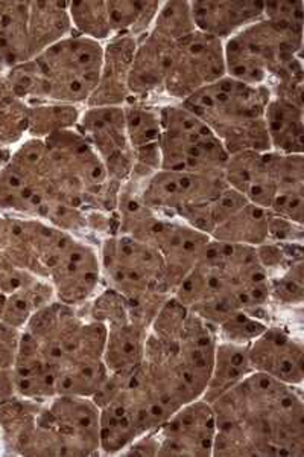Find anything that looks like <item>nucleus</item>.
<instances>
[{
    "instance_id": "20e7f679",
    "label": "nucleus",
    "mask_w": 304,
    "mask_h": 457,
    "mask_svg": "<svg viewBox=\"0 0 304 457\" xmlns=\"http://www.w3.org/2000/svg\"><path fill=\"white\" fill-rule=\"evenodd\" d=\"M271 99L267 86L224 77L209 84L181 104L201 118L219 137L228 156L243 151H271L265 110Z\"/></svg>"
},
{
    "instance_id": "6e6552de",
    "label": "nucleus",
    "mask_w": 304,
    "mask_h": 457,
    "mask_svg": "<svg viewBox=\"0 0 304 457\" xmlns=\"http://www.w3.org/2000/svg\"><path fill=\"white\" fill-rule=\"evenodd\" d=\"M226 75L224 42L204 32H192L174 45L163 92L183 103Z\"/></svg>"
},
{
    "instance_id": "7c9ffc66",
    "label": "nucleus",
    "mask_w": 304,
    "mask_h": 457,
    "mask_svg": "<svg viewBox=\"0 0 304 457\" xmlns=\"http://www.w3.org/2000/svg\"><path fill=\"white\" fill-rule=\"evenodd\" d=\"M263 19L288 31L303 32V2H263Z\"/></svg>"
},
{
    "instance_id": "f257e3e1",
    "label": "nucleus",
    "mask_w": 304,
    "mask_h": 457,
    "mask_svg": "<svg viewBox=\"0 0 304 457\" xmlns=\"http://www.w3.org/2000/svg\"><path fill=\"white\" fill-rule=\"evenodd\" d=\"M217 416L213 456L304 454L303 389L251 372L210 403Z\"/></svg>"
},
{
    "instance_id": "a211bd4d",
    "label": "nucleus",
    "mask_w": 304,
    "mask_h": 457,
    "mask_svg": "<svg viewBox=\"0 0 304 457\" xmlns=\"http://www.w3.org/2000/svg\"><path fill=\"white\" fill-rule=\"evenodd\" d=\"M196 31L226 42L243 28L260 21L263 2H191Z\"/></svg>"
},
{
    "instance_id": "cd10ccee",
    "label": "nucleus",
    "mask_w": 304,
    "mask_h": 457,
    "mask_svg": "<svg viewBox=\"0 0 304 457\" xmlns=\"http://www.w3.org/2000/svg\"><path fill=\"white\" fill-rule=\"evenodd\" d=\"M170 42H178L181 38L196 31L192 17L191 2H165L161 4L154 21L150 28Z\"/></svg>"
},
{
    "instance_id": "dca6fc26",
    "label": "nucleus",
    "mask_w": 304,
    "mask_h": 457,
    "mask_svg": "<svg viewBox=\"0 0 304 457\" xmlns=\"http://www.w3.org/2000/svg\"><path fill=\"white\" fill-rule=\"evenodd\" d=\"M137 37H116L103 46V68L98 86L88 99L87 107H122L131 98L129 71L137 47Z\"/></svg>"
},
{
    "instance_id": "1a4fd4ad",
    "label": "nucleus",
    "mask_w": 304,
    "mask_h": 457,
    "mask_svg": "<svg viewBox=\"0 0 304 457\" xmlns=\"http://www.w3.org/2000/svg\"><path fill=\"white\" fill-rule=\"evenodd\" d=\"M161 2H69L73 32L96 42L150 31Z\"/></svg>"
},
{
    "instance_id": "393cba45",
    "label": "nucleus",
    "mask_w": 304,
    "mask_h": 457,
    "mask_svg": "<svg viewBox=\"0 0 304 457\" xmlns=\"http://www.w3.org/2000/svg\"><path fill=\"white\" fill-rule=\"evenodd\" d=\"M271 211L247 203L211 232L210 238L230 245H259L269 241Z\"/></svg>"
},
{
    "instance_id": "412c9836",
    "label": "nucleus",
    "mask_w": 304,
    "mask_h": 457,
    "mask_svg": "<svg viewBox=\"0 0 304 457\" xmlns=\"http://www.w3.org/2000/svg\"><path fill=\"white\" fill-rule=\"evenodd\" d=\"M29 2H0V71L31 60Z\"/></svg>"
},
{
    "instance_id": "f3484780",
    "label": "nucleus",
    "mask_w": 304,
    "mask_h": 457,
    "mask_svg": "<svg viewBox=\"0 0 304 457\" xmlns=\"http://www.w3.org/2000/svg\"><path fill=\"white\" fill-rule=\"evenodd\" d=\"M174 45L176 42H170L151 29L142 36L129 71L128 90L131 98L144 99L163 92Z\"/></svg>"
},
{
    "instance_id": "423d86ee",
    "label": "nucleus",
    "mask_w": 304,
    "mask_h": 457,
    "mask_svg": "<svg viewBox=\"0 0 304 457\" xmlns=\"http://www.w3.org/2000/svg\"><path fill=\"white\" fill-rule=\"evenodd\" d=\"M160 118V170L221 172L228 153L210 127L186 105H163Z\"/></svg>"
},
{
    "instance_id": "0eeeda50",
    "label": "nucleus",
    "mask_w": 304,
    "mask_h": 457,
    "mask_svg": "<svg viewBox=\"0 0 304 457\" xmlns=\"http://www.w3.org/2000/svg\"><path fill=\"white\" fill-rule=\"evenodd\" d=\"M228 183L221 172H186L159 170L140 187L142 202L155 212L181 220L204 232L209 204Z\"/></svg>"
},
{
    "instance_id": "c85d7f7f",
    "label": "nucleus",
    "mask_w": 304,
    "mask_h": 457,
    "mask_svg": "<svg viewBox=\"0 0 304 457\" xmlns=\"http://www.w3.org/2000/svg\"><path fill=\"white\" fill-rule=\"evenodd\" d=\"M271 303L280 307H301L304 301V261L269 278Z\"/></svg>"
},
{
    "instance_id": "2f4dec72",
    "label": "nucleus",
    "mask_w": 304,
    "mask_h": 457,
    "mask_svg": "<svg viewBox=\"0 0 304 457\" xmlns=\"http://www.w3.org/2000/svg\"><path fill=\"white\" fill-rule=\"evenodd\" d=\"M4 163H5V162L2 161V159H0V170H2V167H4Z\"/></svg>"
},
{
    "instance_id": "5701e85b",
    "label": "nucleus",
    "mask_w": 304,
    "mask_h": 457,
    "mask_svg": "<svg viewBox=\"0 0 304 457\" xmlns=\"http://www.w3.org/2000/svg\"><path fill=\"white\" fill-rule=\"evenodd\" d=\"M254 372L248 359V345L218 340L210 379L202 400L213 403Z\"/></svg>"
},
{
    "instance_id": "39448f33",
    "label": "nucleus",
    "mask_w": 304,
    "mask_h": 457,
    "mask_svg": "<svg viewBox=\"0 0 304 457\" xmlns=\"http://www.w3.org/2000/svg\"><path fill=\"white\" fill-rule=\"evenodd\" d=\"M101 275L111 290L133 303L165 302L166 265L159 250L129 235L114 234L101 241Z\"/></svg>"
},
{
    "instance_id": "ddd939ff",
    "label": "nucleus",
    "mask_w": 304,
    "mask_h": 457,
    "mask_svg": "<svg viewBox=\"0 0 304 457\" xmlns=\"http://www.w3.org/2000/svg\"><path fill=\"white\" fill-rule=\"evenodd\" d=\"M43 416L78 456L101 453V409L92 396L57 395L43 403Z\"/></svg>"
},
{
    "instance_id": "6ab92c4d",
    "label": "nucleus",
    "mask_w": 304,
    "mask_h": 457,
    "mask_svg": "<svg viewBox=\"0 0 304 457\" xmlns=\"http://www.w3.org/2000/svg\"><path fill=\"white\" fill-rule=\"evenodd\" d=\"M105 328L107 337L103 348V363L109 374L122 377L135 372L144 363L150 327L136 320L135 317H129Z\"/></svg>"
},
{
    "instance_id": "f8f14e48",
    "label": "nucleus",
    "mask_w": 304,
    "mask_h": 457,
    "mask_svg": "<svg viewBox=\"0 0 304 457\" xmlns=\"http://www.w3.org/2000/svg\"><path fill=\"white\" fill-rule=\"evenodd\" d=\"M101 279L98 250L72 235L49 279L55 299L73 308L87 305L98 295Z\"/></svg>"
},
{
    "instance_id": "4be33fe9",
    "label": "nucleus",
    "mask_w": 304,
    "mask_h": 457,
    "mask_svg": "<svg viewBox=\"0 0 304 457\" xmlns=\"http://www.w3.org/2000/svg\"><path fill=\"white\" fill-rule=\"evenodd\" d=\"M303 105L271 95L265 110V125L271 151L280 154H303Z\"/></svg>"
},
{
    "instance_id": "7ed1b4c3",
    "label": "nucleus",
    "mask_w": 304,
    "mask_h": 457,
    "mask_svg": "<svg viewBox=\"0 0 304 457\" xmlns=\"http://www.w3.org/2000/svg\"><path fill=\"white\" fill-rule=\"evenodd\" d=\"M303 32L260 19L224 42L227 77L267 86L273 96L303 104Z\"/></svg>"
},
{
    "instance_id": "a878e982",
    "label": "nucleus",
    "mask_w": 304,
    "mask_h": 457,
    "mask_svg": "<svg viewBox=\"0 0 304 457\" xmlns=\"http://www.w3.org/2000/svg\"><path fill=\"white\" fill-rule=\"evenodd\" d=\"M81 116L77 105L60 103L28 104V135L45 139L58 131L75 129Z\"/></svg>"
},
{
    "instance_id": "bb28decb",
    "label": "nucleus",
    "mask_w": 304,
    "mask_h": 457,
    "mask_svg": "<svg viewBox=\"0 0 304 457\" xmlns=\"http://www.w3.org/2000/svg\"><path fill=\"white\" fill-rule=\"evenodd\" d=\"M28 133V104L0 71V148L12 145Z\"/></svg>"
},
{
    "instance_id": "aec40b11",
    "label": "nucleus",
    "mask_w": 304,
    "mask_h": 457,
    "mask_svg": "<svg viewBox=\"0 0 304 457\" xmlns=\"http://www.w3.org/2000/svg\"><path fill=\"white\" fill-rule=\"evenodd\" d=\"M275 195L269 211L295 224L304 221V156L274 151Z\"/></svg>"
},
{
    "instance_id": "c756f323",
    "label": "nucleus",
    "mask_w": 304,
    "mask_h": 457,
    "mask_svg": "<svg viewBox=\"0 0 304 457\" xmlns=\"http://www.w3.org/2000/svg\"><path fill=\"white\" fill-rule=\"evenodd\" d=\"M21 329L0 322V401L16 395L14 364Z\"/></svg>"
},
{
    "instance_id": "2eb2a0df",
    "label": "nucleus",
    "mask_w": 304,
    "mask_h": 457,
    "mask_svg": "<svg viewBox=\"0 0 304 457\" xmlns=\"http://www.w3.org/2000/svg\"><path fill=\"white\" fill-rule=\"evenodd\" d=\"M228 187L248 203L269 209L275 195L274 151H243L228 157L222 170Z\"/></svg>"
},
{
    "instance_id": "f03ea898",
    "label": "nucleus",
    "mask_w": 304,
    "mask_h": 457,
    "mask_svg": "<svg viewBox=\"0 0 304 457\" xmlns=\"http://www.w3.org/2000/svg\"><path fill=\"white\" fill-rule=\"evenodd\" d=\"M103 58L101 43L73 32L29 62L6 71V79L26 104H87L98 86Z\"/></svg>"
},
{
    "instance_id": "b1692460",
    "label": "nucleus",
    "mask_w": 304,
    "mask_h": 457,
    "mask_svg": "<svg viewBox=\"0 0 304 457\" xmlns=\"http://www.w3.org/2000/svg\"><path fill=\"white\" fill-rule=\"evenodd\" d=\"M72 34L69 2H29V46L32 58Z\"/></svg>"
},
{
    "instance_id": "9b49d317",
    "label": "nucleus",
    "mask_w": 304,
    "mask_h": 457,
    "mask_svg": "<svg viewBox=\"0 0 304 457\" xmlns=\"http://www.w3.org/2000/svg\"><path fill=\"white\" fill-rule=\"evenodd\" d=\"M218 426L215 411L206 400L192 401L154 430L159 442L157 456H213Z\"/></svg>"
},
{
    "instance_id": "4468645a",
    "label": "nucleus",
    "mask_w": 304,
    "mask_h": 457,
    "mask_svg": "<svg viewBox=\"0 0 304 457\" xmlns=\"http://www.w3.org/2000/svg\"><path fill=\"white\" fill-rule=\"evenodd\" d=\"M248 359L254 372L268 375L284 385L303 386V342L284 328H267L248 345Z\"/></svg>"
},
{
    "instance_id": "9d476101",
    "label": "nucleus",
    "mask_w": 304,
    "mask_h": 457,
    "mask_svg": "<svg viewBox=\"0 0 304 457\" xmlns=\"http://www.w3.org/2000/svg\"><path fill=\"white\" fill-rule=\"evenodd\" d=\"M75 129L101 157L110 179L124 187L135 168V156L125 124L124 105L87 107L79 116Z\"/></svg>"
}]
</instances>
